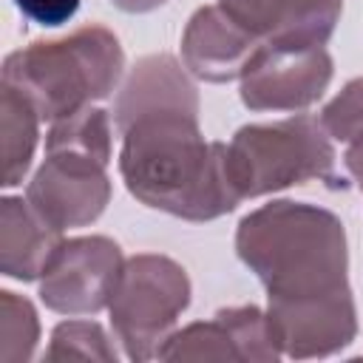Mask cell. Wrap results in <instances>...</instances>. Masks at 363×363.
Segmentation results:
<instances>
[{
	"instance_id": "d6986e66",
	"label": "cell",
	"mask_w": 363,
	"mask_h": 363,
	"mask_svg": "<svg viewBox=\"0 0 363 363\" xmlns=\"http://www.w3.org/2000/svg\"><path fill=\"white\" fill-rule=\"evenodd\" d=\"M14 6L31 23H40V26H62V23H68L77 14L79 0H14Z\"/></svg>"
},
{
	"instance_id": "3957f363",
	"label": "cell",
	"mask_w": 363,
	"mask_h": 363,
	"mask_svg": "<svg viewBox=\"0 0 363 363\" xmlns=\"http://www.w3.org/2000/svg\"><path fill=\"white\" fill-rule=\"evenodd\" d=\"M125 51L105 26H82L60 40H37L3 60V85L20 91L40 119L57 122L111 96Z\"/></svg>"
},
{
	"instance_id": "2e32d148",
	"label": "cell",
	"mask_w": 363,
	"mask_h": 363,
	"mask_svg": "<svg viewBox=\"0 0 363 363\" xmlns=\"http://www.w3.org/2000/svg\"><path fill=\"white\" fill-rule=\"evenodd\" d=\"M40 340L37 309L28 298L3 289L0 292V360L26 363L34 357Z\"/></svg>"
},
{
	"instance_id": "ba28073f",
	"label": "cell",
	"mask_w": 363,
	"mask_h": 363,
	"mask_svg": "<svg viewBox=\"0 0 363 363\" xmlns=\"http://www.w3.org/2000/svg\"><path fill=\"white\" fill-rule=\"evenodd\" d=\"M332 57L320 48L258 45L241 71V102L250 111H303L332 82Z\"/></svg>"
},
{
	"instance_id": "8fae6325",
	"label": "cell",
	"mask_w": 363,
	"mask_h": 363,
	"mask_svg": "<svg viewBox=\"0 0 363 363\" xmlns=\"http://www.w3.org/2000/svg\"><path fill=\"white\" fill-rule=\"evenodd\" d=\"M264 45L320 48L335 34L343 0H218Z\"/></svg>"
},
{
	"instance_id": "5bb4252c",
	"label": "cell",
	"mask_w": 363,
	"mask_h": 363,
	"mask_svg": "<svg viewBox=\"0 0 363 363\" xmlns=\"http://www.w3.org/2000/svg\"><path fill=\"white\" fill-rule=\"evenodd\" d=\"M37 125H40V113L34 111V105L11 85H3L0 133H3V184L6 187L23 184L37 147Z\"/></svg>"
},
{
	"instance_id": "52a82bcc",
	"label": "cell",
	"mask_w": 363,
	"mask_h": 363,
	"mask_svg": "<svg viewBox=\"0 0 363 363\" xmlns=\"http://www.w3.org/2000/svg\"><path fill=\"white\" fill-rule=\"evenodd\" d=\"M108 164L79 150H45L28 182V204L60 233L94 224L111 201Z\"/></svg>"
},
{
	"instance_id": "7c38bea8",
	"label": "cell",
	"mask_w": 363,
	"mask_h": 363,
	"mask_svg": "<svg viewBox=\"0 0 363 363\" xmlns=\"http://www.w3.org/2000/svg\"><path fill=\"white\" fill-rule=\"evenodd\" d=\"M258 45L261 43L221 6H201L184 26L182 60L184 68L204 82H230L241 77Z\"/></svg>"
},
{
	"instance_id": "9c48e42d",
	"label": "cell",
	"mask_w": 363,
	"mask_h": 363,
	"mask_svg": "<svg viewBox=\"0 0 363 363\" xmlns=\"http://www.w3.org/2000/svg\"><path fill=\"white\" fill-rule=\"evenodd\" d=\"M281 349L269 332L267 312L258 306L218 309L210 320L173 332L159 349V360H278Z\"/></svg>"
},
{
	"instance_id": "e0dca14e",
	"label": "cell",
	"mask_w": 363,
	"mask_h": 363,
	"mask_svg": "<svg viewBox=\"0 0 363 363\" xmlns=\"http://www.w3.org/2000/svg\"><path fill=\"white\" fill-rule=\"evenodd\" d=\"M116 349L108 337V332L96 320H62L54 326L45 360H99V363H116Z\"/></svg>"
},
{
	"instance_id": "4fadbf2b",
	"label": "cell",
	"mask_w": 363,
	"mask_h": 363,
	"mask_svg": "<svg viewBox=\"0 0 363 363\" xmlns=\"http://www.w3.org/2000/svg\"><path fill=\"white\" fill-rule=\"evenodd\" d=\"M62 233L51 227L28 199L3 196L0 201V272L14 281H40Z\"/></svg>"
},
{
	"instance_id": "9a60e30c",
	"label": "cell",
	"mask_w": 363,
	"mask_h": 363,
	"mask_svg": "<svg viewBox=\"0 0 363 363\" xmlns=\"http://www.w3.org/2000/svg\"><path fill=\"white\" fill-rule=\"evenodd\" d=\"M45 150H79L99 162H111V122L102 108H82L51 125Z\"/></svg>"
},
{
	"instance_id": "ac0fdd59",
	"label": "cell",
	"mask_w": 363,
	"mask_h": 363,
	"mask_svg": "<svg viewBox=\"0 0 363 363\" xmlns=\"http://www.w3.org/2000/svg\"><path fill=\"white\" fill-rule=\"evenodd\" d=\"M320 125L337 142L349 147L363 145V77L349 79L340 94L320 111Z\"/></svg>"
},
{
	"instance_id": "30bf717a",
	"label": "cell",
	"mask_w": 363,
	"mask_h": 363,
	"mask_svg": "<svg viewBox=\"0 0 363 363\" xmlns=\"http://www.w3.org/2000/svg\"><path fill=\"white\" fill-rule=\"evenodd\" d=\"M267 320L281 354L295 360L329 357L357 335L352 292L303 303H267Z\"/></svg>"
},
{
	"instance_id": "6da1fadb",
	"label": "cell",
	"mask_w": 363,
	"mask_h": 363,
	"mask_svg": "<svg viewBox=\"0 0 363 363\" xmlns=\"http://www.w3.org/2000/svg\"><path fill=\"white\" fill-rule=\"evenodd\" d=\"M119 173L145 207L184 221H213L238 207L227 145L204 142L199 94L176 57H142L119 88Z\"/></svg>"
},
{
	"instance_id": "ffe728a7",
	"label": "cell",
	"mask_w": 363,
	"mask_h": 363,
	"mask_svg": "<svg viewBox=\"0 0 363 363\" xmlns=\"http://www.w3.org/2000/svg\"><path fill=\"white\" fill-rule=\"evenodd\" d=\"M343 162H346L349 176L357 182V187H360V193H363V145L349 147V150H346V156H343Z\"/></svg>"
},
{
	"instance_id": "5b68a950",
	"label": "cell",
	"mask_w": 363,
	"mask_h": 363,
	"mask_svg": "<svg viewBox=\"0 0 363 363\" xmlns=\"http://www.w3.org/2000/svg\"><path fill=\"white\" fill-rule=\"evenodd\" d=\"M187 306L190 278L184 267L159 252H139L125 261L108 312L125 354L142 363L159 357Z\"/></svg>"
},
{
	"instance_id": "277c9868",
	"label": "cell",
	"mask_w": 363,
	"mask_h": 363,
	"mask_svg": "<svg viewBox=\"0 0 363 363\" xmlns=\"http://www.w3.org/2000/svg\"><path fill=\"white\" fill-rule=\"evenodd\" d=\"M227 173L238 199H258L292 184L335 179V147L320 119L298 113L244 125L227 145Z\"/></svg>"
},
{
	"instance_id": "8992f818",
	"label": "cell",
	"mask_w": 363,
	"mask_h": 363,
	"mask_svg": "<svg viewBox=\"0 0 363 363\" xmlns=\"http://www.w3.org/2000/svg\"><path fill=\"white\" fill-rule=\"evenodd\" d=\"M122 267V250L108 235L62 238L40 275V301L60 315H94L111 303Z\"/></svg>"
},
{
	"instance_id": "44dd1931",
	"label": "cell",
	"mask_w": 363,
	"mask_h": 363,
	"mask_svg": "<svg viewBox=\"0 0 363 363\" xmlns=\"http://www.w3.org/2000/svg\"><path fill=\"white\" fill-rule=\"evenodd\" d=\"M119 11H128V14H145V11H153L159 6H164L167 0H111Z\"/></svg>"
},
{
	"instance_id": "7a4b0ae2",
	"label": "cell",
	"mask_w": 363,
	"mask_h": 363,
	"mask_svg": "<svg viewBox=\"0 0 363 363\" xmlns=\"http://www.w3.org/2000/svg\"><path fill=\"white\" fill-rule=\"evenodd\" d=\"M235 252L267 289V303L352 292L343 221L318 204L278 199L238 221Z\"/></svg>"
}]
</instances>
